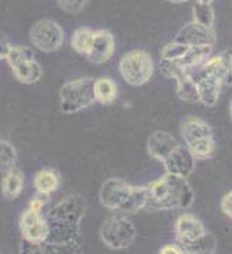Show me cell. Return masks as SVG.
<instances>
[{"instance_id":"obj_18","label":"cell","mask_w":232,"mask_h":254,"mask_svg":"<svg viewBox=\"0 0 232 254\" xmlns=\"http://www.w3.org/2000/svg\"><path fill=\"white\" fill-rule=\"evenodd\" d=\"M180 134H182L183 139H185V144H188V142L195 141L198 138L212 136V128L204 120L189 117V118L182 121V124H180Z\"/></svg>"},{"instance_id":"obj_28","label":"cell","mask_w":232,"mask_h":254,"mask_svg":"<svg viewBox=\"0 0 232 254\" xmlns=\"http://www.w3.org/2000/svg\"><path fill=\"white\" fill-rule=\"evenodd\" d=\"M56 3L65 13L77 14L85 9L88 0H56Z\"/></svg>"},{"instance_id":"obj_7","label":"cell","mask_w":232,"mask_h":254,"mask_svg":"<svg viewBox=\"0 0 232 254\" xmlns=\"http://www.w3.org/2000/svg\"><path fill=\"white\" fill-rule=\"evenodd\" d=\"M12 73L20 83L32 85L41 80L43 75V69L41 64L36 61L33 51L26 46H12L9 55L6 58Z\"/></svg>"},{"instance_id":"obj_25","label":"cell","mask_w":232,"mask_h":254,"mask_svg":"<svg viewBox=\"0 0 232 254\" xmlns=\"http://www.w3.org/2000/svg\"><path fill=\"white\" fill-rule=\"evenodd\" d=\"M193 22L206 27H214L215 22V12L212 7V3H201L196 1L193 4Z\"/></svg>"},{"instance_id":"obj_30","label":"cell","mask_w":232,"mask_h":254,"mask_svg":"<svg viewBox=\"0 0 232 254\" xmlns=\"http://www.w3.org/2000/svg\"><path fill=\"white\" fill-rule=\"evenodd\" d=\"M221 210H222V213L227 217L232 218V191H228L222 197V200H221Z\"/></svg>"},{"instance_id":"obj_24","label":"cell","mask_w":232,"mask_h":254,"mask_svg":"<svg viewBox=\"0 0 232 254\" xmlns=\"http://www.w3.org/2000/svg\"><path fill=\"white\" fill-rule=\"evenodd\" d=\"M182 249L185 253H212L217 250V239L212 234L205 233L202 237L185 244Z\"/></svg>"},{"instance_id":"obj_29","label":"cell","mask_w":232,"mask_h":254,"mask_svg":"<svg viewBox=\"0 0 232 254\" xmlns=\"http://www.w3.org/2000/svg\"><path fill=\"white\" fill-rule=\"evenodd\" d=\"M46 204H48V195L41 194V192H36V195L29 202L27 208H30L33 211H38V213H42V210L46 207Z\"/></svg>"},{"instance_id":"obj_8","label":"cell","mask_w":232,"mask_h":254,"mask_svg":"<svg viewBox=\"0 0 232 254\" xmlns=\"http://www.w3.org/2000/svg\"><path fill=\"white\" fill-rule=\"evenodd\" d=\"M30 43L45 54H52L62 48L65 42V32L54 19H41L29 32Z\"/></svg>"},{"instance_id":"obj_34","label":"cell","mask_w":232,"mask_h":254,"mask_svg":"<svg viewBox=\"0 0 232 254\" xmlns=\"http://www.w3.org/2000/svg\"><path fill=\"white\" fill-rule=\"evenodd\" d=\"M230 117H231V121H232V101H231V104H230Z\"/></svg>"},{"instance_id":"obj_33","label":"cell","mask_w":232,"mask_h":254,"mask_svg":"<svg viewBox=\"0 0 232 254\" xmlns=\"http://www.w3.org/2000/svg\"><path fill=\"white\" fill-rule=\"evenodd\" d=\"M167 1H170V3H185L188 0H167Z\"/></svg>"},{"instance_id":"obj_32","label":"cell","mask_w":232,"mask_h":254,"mask_svg":"<svg viewBox=\"0 0 232 254\" xmlns=\"http://www.w3.org/2000/svg\"><path fill=\"white\" fill-rule=\"evenodd\" d=\"M10 48H12V45H10L7 40L0 38V59H6V58H7Z\"/></svg>"},{"instance_id":"obj_4","label":"cell","mask_w":232,"mask_h":254,"mask_svg":"<svg viewBox=\"0 0 232 254\" xmlns=\"http://www.w3.org/2000/svg\"><path fill=\"white\" fill-rule=\"evenodd\" d=\"M96 104L94 79L84 76L69 80L59 89V109L61 112L72 115L81 112Z\"/></svg>"},{"instance_id":"obj_20","label":"cell","mask_w":232,"mask_h":254,"mask_svg":"<svg viewBox=\"0 0 232 254\" xmlns=\"http://www.w3.org/2000/svg\"><path fill=\"white\" fill-rule=\"evenodd\" d=\"M94 95H96V102H100L103 105H111L118 96L117 83L107 76L97 78L94 79Z\"/></svg>"},{"instance_id":"obj_1","label":"cell","mask_w":232,"mask_h":254,"mask_svg":"<svg viewBox=\"0 0 232 254\" xmlns=\"http://www.w3.org/2000/svg\"><path fill=\"white\" fill-rule=\"evenodd\" d=\"M87 211L85 200L72 194L54 205L46 215L48 237L39 246L22 240L23 253H80L82 252L81 221Z\"/></svg>"},{"instance_id":"obj_10","label":"cell","mask_w":232,"mask_h":254,"mask_svg":"<svg viewBox=\"0 0 232 254\" xmlns=\"http://www.w3.org/2000/svg\"><path fill=\"white\" fill-rule=\"evenodd\" d=\"M19 228L22 234V240L29 244L39 246L45 243L48 237V221L42 213L26 208L19 220Z\"/></svg>"},{"instance_id":"obj_21","label":"cell","mask_w":232,"mask_h":254,"mask_svg":"<svg viewBox=\"0 0 232 254\" xmlns=\"http://www.w3.org/2000/svg\"><path fill=\"white\" fill-rule=\"evenodd\" d=\"M211 54H212V46L211 45H206V46H189V51L176 64L182 69H191L193 66L202 65L206 59L211 56Z\"/></svg>"},{"instance_id":"obj_3","label":"cell","mask_w":232,"mask_h":254,"mask_svg":"<svg viewBox=\"0 0 232 254\" xmlns=\"http://www.w3.org/2000/svg\"><path fill=\"white\" fill-rule=\"evenodd\" d=\"M100 202L106 208L121 213L133 214L147 204V188L146 186H130L121 178H109L100 188Z\"/></svg>"},{"instance_id":"obj_14","label":"cell","mask_w":232,"mask_h":254,"mask_svg":"<svg viewBox=\"0 0 232 254\" xmlns=\"http://www.w3.org/2000/svg\"><path fill=\"white\" fill-rule=\"evenodd\" d=\"M175 233H176V243L180 247H183L185 244L202 237L206 230L198 217L192 214H182L179 215L175 223Z\"/></svg>"},{"instance_id":"obj_31","label":"cell","mask_w":232,"mask_h":254,"mask_svg":"<svg viewBox=\"0 0 232 254\" xmlns=\"http://www.w3.org/2000/svg\"><path fill=\"white\" fill-rule=\"evenodd\" d=\"M159 253L162 254H170V253H175V254H182L185 253L183 252V249L179 246L178 243H175V244H166L164 247H162L160 250H159Z\"/></svg>"},{"instance_id":"obj_5","label":"cell","mask_w":232,"mask_h":254,"mask_svg":"<svg viewBox=\"0 0 232 254\" xmlns=\"http://www.w3.org/2000/svg\"><path fill=\"white\" fill-rule=\"evenodd\" d=\"M118 67L123 79L136 88L146 85L154 72V64L150 54L143 49H134L123 55Z\"/></svg>"},{"instance_id":"obj_23","label":"cell","mask_w":232,"mask_h":254,"mask_svg":"<svg viewBox=\"0 0 232 254\" xmlns=\"http://www.w3.org/2000/svg\"><path fill=\"white\" fill-rule=\"evenodd\" d=\"M189 148L192 155L196 160H208L214 155L215 152V141L214 136H204V138H198L195 141H191L188 144H185Z\"/></svg>"},{"instance_id":"obj_26","label":"cell","mask_w":232,"mask_h":254,"mask_svg":"<svg viewBox=\"0 0 232 254\" xmlns=\"http://www.w3.org/2000/svg\"><path fill=\"white\" fill-rule=\"evenodd\" d=\"M17 162V149L12 142L0 139V173L7 171Z\"/></svg>"},{"instance_id":"obj_9","label":"cell","mask_w":232,"mask_h":254,"mask_svg":"<svg viewBox=\"0 0 232 254\" xmlns=\"http://www.w3.org/2000/svg\"><path fill=\"white\" fill-rule=\"evenodd\" d=\"M185 70L193 80L201 75H209L225 85H232V52L224 51L217 56H209L202 65Z\"/></svg>"},{"instance_id":"obj_6","label":"cell","mask_w":232,"mask_h":254,"mask_svg":"<svg viewBox=\"0 0 232 254\" xmlns=\"http://www.w3.org/2000/svg\"><path fill=\"white\" fill-rule=\"evenodd\" d=\"M136 237V226L124 215L109 217L100 227V239L111 250L128 249Z\"/></svg>"},{"instance_id":"obj_2","label":"cell","mask_w":232,"mask_h":254,"mask_svg":"<svg viewBox=\"0 0 232 254\" xmlns=\"http://www.w3.org/2000/svg\"><path fill=\"white\" fill-rule=\"evenodd\" d=\"M147 188V204L146 208L150 210H178L189 208L195 200V192L186 181V178L179 175L166 174L150 184Z\"/></svg>"},{"instance_id":"obj_12","label":"cell","mask_w":232,"mask_h":254,"mask_svg":"<svg viewBox=\"0 0 232 254\" xmlns=\"http://www.w3.org/2000/svg\"><path fill=\"white\" fill-rule=\"evenodd\" d=\"M114 52H116L114 35L107 29L96 30L93 45H91V49L87 55V58L96 65H103L113 58Z\"/></svg>"},{"instance_id":"obj_27","label":"cell","mask_w":232,"mask_h":254,"mask_svg":"<svg viewBox=\"0 0 232 254\" xmlns=\"http://www.w3.org/2000/svg\"><path fill=\"white\" fill-rule=\"evenodd\" d=\"M188 51H189L188 45L180 43L178 40H173V42L167 43L160 51V59L164 62H178L186 55Z\"/></svg>"},{"instance_id":"obj_11","label":"cell","mask_w":232,"mask_h":254,"mask_svg":"<svg viewBox=\"0 0 232 254\" xmlns=\"http://www.w3.org/2000/svg\"><path fill=\"white\" fill-rule=\"evenodd\" d=\"M162 162H163L164 170L167 174L188 178L195 168L196 158L192 155V152L186 145L179 144Z\"/></svg>"},{"instance_id":"obj_19","label":"cell","mask_w":232,"mask_h":254,"mask_svg":"<svg viewBox=\"0 0 232 254\" xmlns=\"http://www.w3.org/2000/svg\"><path fill=\"white\" fill-rule=\"evenodd\" d=\"M59 184H61L59 174L52 168H42L33 177V187L36 192H41L45 195L54 194L59 188Z\"/></svg>"},{"instance_id":"obj_35","label":"cell","mask_w":232,"mask_h":254,"mask_svg":"<svg viewBox=\"0 0 232 254\" xmlns=\"http://www.w3.org/2000/svg\"><path fill=\"white\" fill-rule=\"evenodd\" d=\"M198 1H201V3H212V0H198Z\"/></svg>"},{"instance_id":"obj_17","label":"cell","mask_w":232,"mask_h":254,"mask_svg":"<svg viewBox=\"0 0 232 254\" xmlns=\"http://www.w3.org/2000/svg\"><path fill=\"white\" fill-rule=\"evenodd\" d=\"M1 194L4 195V198L7 200H16L25 187V178L22 171L14 165L12 168H9L7 171L3 173L1 178Z\"/></svg>"},{"instance_id":"obj_15","label":"cell","mask_w":232,"mask_h":254,"mask_svg":"<svg viewBox=\"0 0 232 254\" xmlns=\"http://www.w3.org/2000/svg\"><path fill=\"white\" fill-rule=\"evenodd\" d=\"M178 145L179 141L170 132L156 131L147 139V152L154 160L163 161Z\"/></svg>"},{"instance_id":"obj_13","label":"cell","mask_w":232,"mask_h":254,"mask_svg":"<svg viewBox=\"0 0 232 254\" xmlns=\"http://www.w3.org/2000/svg\"><path fill=\"white\" fill-rule=\"evenodd\" d=\"M175 40L185 43L188 46H206V45L214 46L217 42V36L212 27L202 26L196 22H192L179 30Z\"/></svg>"},{"instance_id":"obj_22","label":"cell","mask_w":232,"mask_h":254,"mask_svg":"<svg viewBox=\"0 0 232 254\" xmlns=\"http://www.w3.org/2000/svg\"><path fill=\"white\" fill-rule=\"evenodd\" d=\"M96 30L91 27H78L72 36H71V46L72 49L80 55H88L91 45H93V39H94Z\"/></svg>"},{"instance_id":"obj_16","label":"cell","mask_w":232,"mask_h":254,"mask_svg":"<svg viewBox=\"0 0 232 254\" xmlns=\"http://www.w3.org/2000/svg\"><path fill=\"white\" fill-rule=\"evenodd\" d=\"M195 82L198 86L199 102H202L206 107H215L221 95L222 82L209 75H201L195 79Z\"/></svg>"}]
</instances>
